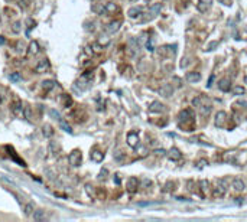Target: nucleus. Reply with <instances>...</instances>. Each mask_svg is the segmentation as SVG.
I'll return each mask as SVG.
<instances>
[{"label":"nucleus","mask_w":247,"mask_h":222,"mask_svg":"<svg viewBox=\"0 0 247 222\" xmlns=\"http://www.w3.org/2000/svg\"><path fill=\"white\" fill-rule=\"evenodd\" d=\"M194 118V111L187 108V110H182L179 113V116H178V121H179V124H184V123H187L189 120H192Z\"/></svg>","instance_id":"obj_1"},{"label":"nucleus","mask_w":247,"mask_h":222,"mask_svg":"<svg viewBox=\"0 0 247 222\" xmlns=\"http://www.w3.org/2000/svg\"><path fill=\"white\" fill-rule=\"evenodd\" d=\"M68 162H70L71 166H80V163H81V153L78 150H74L68 156Z\"/></svg>","instance_id":"obj_2"},{"label":"nucleus","mask_w":247,"mask_h":222,"mask_svg":"<svg viewBox=\"0 0 247 222\" xmlns=\"http://www.w3.org/2000/svg\"><path fill=\"white\" fill-rule=\"evenodd\" d=\"M226 118H227V114H226V111H218V113L215 114V118H214L215 127H224Z\"/></svg>","instance_id":"obj_3"},{"label":"nucleus","mask_w":247,"mask_h":222,"mask_svg":"<svg viewBox=\"0 0 247 222\" xmlns=\"http://www.w3.org/2000/svg\"><path fill=\"white\" fill-rule=\"evenodd\" d=\"M127 144H129L132 149H136L137 146H139V136H137L136 131L127 134Z\"/></svg>","instance_id":"obj_4"},{"label":"nucleus","mask_w":247,"mask_h":222,"mask_svg":"<svg viewBox=\"0 0 247 222\" xmlns=\"http://www.w3.org/2000/svg\"><path fill=\"white\" fill-rule=\"evenodd\" d=\"M161 10H162V5H161V3H155V5H152V6L149 7V10H148V14H149L148 20L152 19V17H155V16H158V14L161 13Z\"/></svg>","instance_id":"obj_5"},{"label":"nucleus","mask_w":247,"mask_h":222,"mask_svg":"<svg viewBox=\"0 0 247 222\" xmlns=\"http://www.w3.org/2000/svg\"><path fill=\"white\" fill-rule=\"evenodd\" d=\"M159 94L162 95V97H171L172 94H174V87L171 84H163L161 88H159Z\"/></svg>","instance_id":"obj_6"},{"label":"nucleus","mask_w":247,"mask_h":222,"mask_svg":"<svg viewBox=\"0 0 247 222\" xmlns=\"http://www.w3.org/2000/svg\"><path fill=\"white\" fill-rule=\"evenodd\" d=\"M181 157H182L181 151L178 150L176 147H172V149L168 151V159H169V160H172V162H178Z\"/></svg>","instance_id":"obj_7"},{"label":"nucleus","mask_w":247,"mask_h":222,"mask_svg":"<svg viewBox=\"0 0 247 222\" xmlns=\"http://www.w3.org/2000/svg\"><path fill=\"white\" fill-rule=\"evenodd\" d=\"M120 26H122V22H120V20H113L111 23H109V25H107V27H106V32H107V33H114V32H117V30L120 29Z\"/></svg>","instance_id":"obj_8"},{"label":"nucleus","mask_w":247,"mask_h":222,"mask_svg":"<svg viewBox=\"0 0 247 222\" xmlns=\"http://www.w3.org/2000/svg\"><path fill=\"white\" fill-rule=\"evenodd\" d=\"M12 113L16 116V117H20V116H23V105L20 101H15L12 105Z\"/></svg>","instance_id":"obj_9"},{"label":"nucleus","mask_w":247,"mask_h":222,"mask_svg":"<svg viewBox=\"0 0 247 222\" xmlns=\"http://www.w3.org/2000/svg\"><path fill=\"white\" fill-rule=\"evenodd\" d=\"M218 88H220L221 91H224V92H227V91H230L231 90V81L228 78H223L218 82Z\"/></svg>","instance_id":"obj_10"},{"label":"nucleus","mask_w":247,"mask_h":222,"mask_svg":"<svg viewBox=\"0 0 247 222\" xmlns=\"http://www.w3.org/2000/svg\"><path fill=\"white\" fill-rule=\"evenodd\" d=\"M149 111L150 113H163L165 111V107H163L162 103H159V101H155V103H152L149 107Z\"/></svg>","instance_id":"obj_11"},{"label":"nucleus","mask_w":247,"mask_h":222,"mask_svg":"<svg viewBox=\"0 0 247 222\" xmlns=\"http://www.w3.org/2000/svg\"><path fill=\"white\" fill-rule=\"evenodd\" d=\"M35 69H36V72H45L46 69H49V62H48V59H41Z\"/></svg>","instance_id":"obj_12"},{"label":"nucleus","mask_w":247,"mask_h":222,"mask_svg":"<svg viewBox=\"0 0 247 222\" xmlns=\"http://www.w3.org/2000/svg\"><path fill=\"white\" fill-rule=\"evenodd\" d=\"M187 79H188L189 82H198L200 79H201V72H188L187 74Z\"/></svg>","instance_id":"obj_13"},{"label":"nucleus","mask_w":247,"mask_h":222,"mask_svg":"<svg viewBox=\"0 0 247 222\" xmlns=\"http://www.w3.org/2000/svg\"><path fill=\"white\" fill-rule=\"evenodd\" d=\"M244 188H246V186H244V182H243L241 179H236L233 182V189L236 190V192H243Z\"/></svg>","instance_id":"obj_14"},{"label":"nucleus","mask_w":247,"mask_h":222,"mask_svg":"<svg viewBox=\"0 0 247 222\" xmlns=\"http://www.w3.org/2000/svg\"><path fill=\"white\" fill-rule=\"evenodd\" d=\"M39 52V43L36 40H33L32 43L29 45V49H28V55H36Z\"/></svg>","instance_id":"obj_15"},{"label":"nucleus","mask_w":247,"mask_h":222,"mask_svg":"<svg viewBox=\"0 0 247 222\" xmlns=\"http://www.w3.org/2000/svg\"><path fill=\"white\" fill-rule=\"evenodd\" d=\"M213 0H200V5H198V9L201 12H207V9L211 6Z\"/></svg>","instance_id":"obj_16"},{"label":"nucleus","mask_w":247,"mask_h":222,"mask_svg":"<svg viewBox=\"0 0 247 222\" xmlns=\"http://www.w3.org/2000/svg\"><path fill=\"white\" fill-rule=\"evenodd\" d=\"M137 185H139V180H137L136 177H132V179H129V182H127V188H129L130 192H135L137 189Z\"/></svg>","instance_id":"obj_17"},{"label":"nucleus","mask_w":247,"mask_h":222,"mask_svg":"<svg viewBox=\"0 0 247 222\" xmlns=\"http://www.w3.org/2000/svg\"><path fill=\"white\" fill-rule=\"evenodd\" d=\"M140 13H142V7H130L129 9V16L132 19H136Z\"/></svg>","instance_id":"obj_18"},{"label":"nucleus","mask_w":247,"mask_h":222,"mask_svg":"<svg viewBox=\"0 0 247 222\" xmlns=\"http://www.w3.org/2000/svg\"><path fill=\"white\" fill-rule=\"evenodd\" d=\"M226 193V186H215L214 190H213V195L214 196H223Z\"/></svg>","instance_id":"obj_19"},{"label":"nucleus","mask_w":247,"mask_h":222,"mask_svg":"<svg viewBox=\"0 0 247 222\" xmlns=\"http://www.w3.org/2000/svg\"><path fill=\"white\" fill-rule=\"evenodd\" d=\"M103 157H104V154L101 153V151H98V150H96V151H93V153H91V159H93L94 162H101V160H103Z\"/></svg>","instance_id":"obj_20"},{"label":"nucleus","mask_w":247,"mask_h":222,"mask_svg":"<svg viewBox=\"0 0 247 222\" xmlns=\"http://www.w3.org/2000/svg\"><path fill=\"white\" fill-rule=\"evenodd\" d=\"M198 108H200L201 116H204V117H207L208 114L211 113V105H201V107H198Z\"/></svg>","instance_id":"obj_21"},{"label":"nucleus","mask_w":247,"mask_h":222,"mask_svg":"<svg viewBox=\"0 0 247 222\" xmlns=\"http://www.w3.org/2000/svg\"><path fill=\"white\" fill-rule=\"evenodd\" d=\"M33 221H45V215L42 211H36L33 214Z\"/></svg>","instance_id":"obj_22"},{"label":"nucleus","mask_w":247,"mask_h":222,"mask_svg":"<svg viewBox=\"0 0 247 222\" xmlns=\"http://www.w3.org/2000/svg\"><path fill=\"white\" fill-rule=\"evenodd\" d=\"M233 92L236 94V95H244V92H246V90H244V87H240V85H236L233 88Z\"/></svg>","instance_id":"obj_23"},{"label":"nucleus","mask_w":247,"mask_h":222,"mask_svg":"<svg viewBox=\"0 0 247 222\" xmlns=\"http://www.w3.org/2000/svg\"><path fill=\"white\" fill-rule=\"evenodd\" d=\"M9 79H10V81H15V82H18V81L22 79V77H20L19 72H12V74L9 75Z\"/></svg>","instance_id":"obj_24"},{"label":"nucleus","mask_w":247,"mask_h":222,"mask_svg":"<svg viewBox=\"0 0 247 222\" xmlns=\"http://www.w3.org/2000/svg\"><path fill=\"white\" fill-rule=\"evenodd\" d=\"M116 10H117V6L114 3H107V5H106V12L110 13V12H116Z\"/></svg>","instance_id":"obj_25"},{"label":"nucleus","mask_w":247,"mask_h":222,"mask_svg":"<svg viewBox=\"0 0 247 222\" xmlns=\"http://www.w3.org/2000/svg\"><path fill=\"white\" fill-rule=\"evenodd\" d=\"M98 43H100V45H103V46L109 45V43H110V38H107V36H101V38L98 39Z\"/></svg>","instance_id":"obj_26"},{"label":"nucleus","mask_w":247,"mask_h":222,"mask_svg":"<svg viewBox=\"0 0 247 222\" xmlns=\"http://www.w3.org/2000/svg\"><path fill=\"white\" fill-rule=\"evenodd\" d=\"M192 105H194V107H201L202 105V98L201 97H195L194 100H192Z\"/></svg>","instance_id":"obj_27"},{"label":"nucleus","mask_w":247,"mask_h":222,"mask_svg":"<svg viewBox=\"0 0 247 222\" xmlns=\"http://www.w3.org/2000/svg\"><path fill=\"white\" fill-rule=\"evenodd\" d=\"M59 123H61V127H62V128H64V130L65 131H68V133H71V127H70V125H68V124H67V123H65V121H64V120H59Z\"/></svg>","instance_id":"obj_28"},{"label":"nucleus","mask_w":247,"mask_h":222,"mask_svg":"<svg viewBox=\"0 0 247 222\" xmlns=\"http://www.w3.org/2000/svg\"><path fill=\"white\" fill-rule=\"evenodd\" d=\"M54 84H55L54 81H44V88L48 91V90H51L52 87H54Z\"/></svg>","instance_id":"obj_29"},{"label":"nucleus","mask_w":247,"mask_h":222,"mask_svg":"<svg viewBox=\"0 0 247 222\" xmlns=\"http://www.w3.org/2000/svg\"><path fill=\"white\" fill-rule=\"evenodd\" d=\"M93 49H94V52H101L103 51V45H100L98 42H96V43H93Z\"/></svg>","instance_id":"obj_30"},{"label":"nucleus","mask_w":247,"mask_h":222,"mask_svg":"<svg viewBox=\"0 0 247 222\" xmlns=\"http://www.w3.org/2000/svg\"><path fill=\"white\" fill-rule=\"evenodd\" d=\"M32 212H33V206L31 205V203H28V205L25 206V214L26 215H31Z\"/></svg>","instance_id":"obj_31"},{"label":"nucleus","mask_w":247,"mask_h":222,"mask_svg":"<svg viewBox=\"0 0 247 222\" xmlns=\"http://www.w3.org/2000/svg\"><path fill=\"white\" fill-rule=\"evenodd\" d=\"M44 134H45L46 137L52 136V130H51V127H49V125H45V127H44Z\"/></svg>","instance_id":"obj_32"},{"label":"nucleus","mask_w":247,"mask_h":222,"mask_svg":"<svg viewBox=\"0 0 247 222\" xmlns=\"http://www.w3.org/2000/svg\"><path fill=\"white\" fill-rule=\"evenodd\" d=\"M201 186H202V190H204V192H208V182L207 180H202Z\"/></svg>","instance_id":"obj_33"},{"label":"nucleus","mask_w":247,"mask_h":222,"mask_svg":"<svg viewBox=\"0 0 247 222\" xmlns=\"http://www.w3.org/2000/svg\"><path fill=\"white\" fill-rule=\"evenodd\" d=\"M20 23H19V22H15V25H13V32H16V33H18V32H19V30H20Z\"/></svg>","instance_id":"obj_34"},{"label":"nucleus","mask_w":247,"mask_h":222,"mask_svg":"<svg viewBox=\"0 0 247 222\" xmlns=\"http://www.w3.org/2000/svg\"><path fill=\"white\" fill-rule=\"evenodd\" d=\"M25 117L26 118H31V108H29V107H26V108H25Z\"/></svg>","instance_id":"obj_35"},{"label":"nucleus","mask_w":247,"mask_h":222,"mask_svg":"<svg viewBox=\"0 0 247 222\" xmlns=\"http://www.w3.org/2000/svg\"><path fill=\"white\" fill-rule=\"evenodd\" d=\"M175 199H176V201H179V202H187V201H189V199L184 198V196H176Z\"/></svg>","instance_id":"obj_36"},{"label":"nucleus","mask_w":247,"mask_h":222,"mask_svg":"<svg viewBox=\"0 0 247 222\" xmlns=\"http://www.w3.org/2000/svg\"><path fill=\"white\" fill-rule=\"evenodd\" d=\"M213 82H214V75H211V77H210V79H208V84H207L208 88H210V87L213 85Z\"/></svg>","instance_id":"obj_37"},{"label":"nucleus","mask_w":247,"mask_h":222,"mask_svg":"<svg viewBox=\"0 0 247 222\" xmlns=\"http://www.w3.org/2000/svg\"><path fill=\"white\" fill-rule=\"evenodd\" d=\"M153 153H156V154H159V156H162V154H165L166 151H165V150H162V149H158V150H155V151H153Z\"/></svg>","instance_id":"obj_38"},{"label":"nucleus","mask_w":247,"mask_h":222,"mask_svg":"<svg viewBox=\"0 0 247 222\" xmlns=\"http://www.w3.org/2000/svg\"><path fill=\"white\" fill-rule=\"evenodd\" d=\"M244 81H246V84H247V75H246V78H244Z\"/></svg>","instance_id":"obj_39"}]
</instances>
